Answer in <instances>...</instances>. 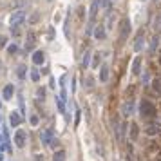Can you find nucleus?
I'll return each instance as SVG.
<instances>
[{"instance_id":"1","label":"nucleus","mask_w":161,"mask_h":161,"mask_svg":"<svg viewBox=\"0 0 161 161\" xmlns=\"http://www.w3.org/2000/svg\"><path fill=\"white\" fill-rule=\"evenodd\" d=\"M140 112H141V116L143 118H154L156 116V107L152 105L150 101H141V105H140Z\"/></svg>"},{"instance_id":"2","label":"nucleus","mask_w":161,"mask_h":161,"mask_svg":"<svg viewBox=\"0 0 161 161\" xmlns=\"http://www.w3.org/2000/svg\"><path fill=\"white\" fill-rule=\"evenodd\" d=\"M129 34H130V22L127 18H123L119 22V42H123Z\"/></svg>"},{"instance_id":"3","label":"nucleus","mask_w":161,"mask_h":161,"mask_svg":"<svg viewBox=\"0 0 161 161\" xmlns=\"http://www.w3.org/2000/svg\"><path fill=\"white\" fill-rule=\"evenodd\" d=\"M24 18H25V15L22 13V11H16V13H13L9 18V25L11 27H18L22 22H24Z\"/></svg>"},{"instance_id":"4","label":"nucleus","mask_w":161,"mask_h":161,"mask_svg":"<svg viewBox=\"0 0 161 161\" xmlns=\"http://www.w3.org/2000/svg\"><path fill=\"white\" fill-rule=\"evenodd\" d=\"M15 145L16 147H25V130H16L15 134Z\"/></svg>"},{"instance_id":"5","label":"nucleus","mask_w":161,"mask_h":161,"mask_svg":"<svg viewBox=\"0 0 161 161\" xmlns=\"http://www.w3.org/2000/svg\"><path fill=\"white\" fill-rule=\"evenodd\" d=\"M43 60H45V54H43L42 51H34V53H33V62H34V65H42Z\"/></svg>"},{"instance_id":"6","label":"nucleus","mask_w":161,"mask_h":161,"mask_svg":"<svg viewBox=\"0 0 161 161\" xmlns=\"http://www.w3.org/2000/svg\"><path fill=\"white\" fill-rule=\"evenodd\" d=\"M9 121H11V125H13V127H18V125L22 123V116L18 114V112H11Z\"/></svg>"},{"instance_id":"7","label":"nucleus","mask_w":161,"mask_h":161,"mask_svg":"<svg viewBox=\"0 0 161 161\" xmlns=\"http://www.w3.org/2000/svg\"><path fill=\"white\" fill-rule=\"evenodd\" d=\"M13 94H15V85L7 83V85L4 87V100H11Z\"/></svg>"},{"instance_id":"8","label":"nucleus","mask_w":161,"mask_h":161,"mask_svg":"<svg viewBox=\"0 0 161 161\" xmlns=\"http://www.w3.org/2000/svg\"><path fill=\"white\" fill-rule=\"evenodd\" d=\"M101 6V0H94L92 2V6H91V22H94V18H96V9Z\"/></svg>"},{"instance_id":"9","label":"nucleus","mask_w":161,"mask_h":161,"mask_svg":"<svg viewBox=\"0 0 161 161\" xmlns=\"http://www.w3.org/2000/svg\"><path fill=\"white\" fill-rule=\"evenodd\" d=\"M100 80H101V82H107V80H109V65L107 64L101 65V71H100Z\"/></svg>"},{"instance_id":"10","label":"nucleus","mask_w":161,"mask_h":161,"mask_svg":"<svg viewBox=\"0 0 161 161\" xmlns=\"http://www.w3.org/2000/svg\"><path fill=\"white\" fill-rule=\"evenodd\" d=\"M33 45H34V33L29 31V33H27V43H25V51H31Z\"/></svg>"},{"instance_id":"11","label":"nucleus","mask_w":161,"mask_h":161,"mask_svg":"<svg viewBox=\"0 0 161 161\" xmlns=\"http://www.w3.org/2000/svg\"><path fill=\"white\" fill-rule=\"evenodd\" d=\"M132 110H134V101H127L123 105V114L125 116H132Z\"/></svg>"},{"instance_id":"12","label":"nucleus","mask_w":161,"mask_h":161,"mask_svg":"<svg viewBox=\"0 0 161 161\" xmlns=\"http://www.w3.org/2000/svg\"><path fill=\"white\" fill-rule=\"evenodd\" d=\"M130 140H138V134H140V130H138V125L136 123H132L130 125Z\"/></svg>"},{"instance_id":"13","label":"nucleus","mask_w":161,"mask_h":161,"mask_svg":"<svg viewBox=\"0 0 161 161\" xmlns=\"http://www.w3.org/2000/svg\"><path fill=\"white\" fill-rule=\"evenodd\" d=\"M141 47H143V33H140V34H138V38H136L134 51H141Z\"/></svg>"},{"instance_id":"14","label":"nucleus","mask_w":161,"mask_h":161,"mask_svg":"<svg viewBox=\"0 0 161 161\" xmlns=\"http://www.w3.org/2000/svg\"><path fill=\"white\" fill-rule=\"evenodd\" d=\"M94 36L100 38V40H103V38H105V31H103V27H101V25L94 27Z\"/></svg>"},{"instance_id":"15","label":"nucleus","mask_w":161,"mask_h":161,"mask_svg":"<svg viewBox=\"0 0 161 161\" xmlns=\"http://www.w3.org/2000/svg\"><path fill=\"white\" fill-rule=\"evenodd\" d=\"M140 67H141V58H136L134 64H132V73L134 74H140Z\"/></svg>"},{"instance_id":"16","label":"nucleus","mask_w":161,"mask_h":161,"mask_svg":"<svg viewBox=\"0 0 161 161\" xmlns=\"http://www.w3.org/2000/svg\"><path fill=\"white\" fill-rule=\"evenodd\" d=\"M53 161H65V150H58V152H54Z\"/></svg>"},{"instance_id":"17","label":"nucleus","mask_w":161,"mask_h":161,"mask_svg":"<svg viewBox=\"0 0 161 161\" xmlns=\"http://www.w3.org/2000/svg\"><path fill=\"white\" fill-rule=\"evenodd\" d=\"M16 71H18V78L24 80V78H25V73H27V67L22 64V65H18V69H16Z\"/></svg>"},{"instance_id":"18","label":"nucleus","mask_w":161,"mask_h":161,"mask_svg":"<svg viewBox=\"0 0 161 161\" xmlns=\"http://www.w3.org/2000/svg\"><path fill=\"white\" fill-rule=\"evenodd\" d=\"M56 103H58V109H60V112H64L65 110V100L62 96H58L56 98Z\"/></svg>"},{"instance_id":"19","label":"nucleus","mask_w":161,"mask_h":161,"mask_svg":"<svg viewBox=\"0 0 161 161\" xmlns=\"http://www.w3.org/2000/svg\"><path fill=\"white\" fill-rule=\"evenodd\" d=\"M42 140H43V143H45V145H51V132H49V130H45V132H43Z\"/></svg>"},{"instance_id":"20","label":"nucleus","mask_w":161,"mask_h":161,"mask_svg":"<svg viewBox=\"0 0 161 161\" xmlns=\"http://www.w3.org/2000/svg\"><path fill=\"white\" fill-rule=\"evenodd\" d=\"M89 58H91V53L87 51V53L83 54V62H82V69H85L87 65H89Z\"/></svg>"},{"instance_id":"21","label":"nucleus","mask_w":161,"mask_h":161,"mask_svg":"<svg viewBox=\"0 0 161 161\" xmlns=\"http://www.w3.org/2000/svg\"><path fill=\"white\" fill-rule=\"evenodd\" d=\"M31 80L33 82H38V80H40V73H38L36 69H33L31 71Z\"/></svg>"},{"instance_id":"22","label":"nucleus","mask_w":161,"mask_h":161,"mask_svg":"<svg viewBox=\"0 0 161 161\" xmlns=\"http://www.w3.org/2000/svg\"><path fill=\"white\" fill-rule=\"evenodd\" d=\"M158 127H156V125H150V127H149V129H147V134H150V136H154V134H158Z\"/></svg>"},{"instance_id":"23","label":"nucleus","mask_w":161,"mask_h":161,"mask_svg":"<svg viewBox=\"0 0 161 161\" xmlns=\"http://www.w3.org/2000/svg\"><path fill=\"white\" fill-rule=\"evenodd\" d=\"M38 18H40V13H33V16L29 18V22H31V24H36Z\"/></svg>"},{"instance_id":"24","label":"nucleus","mask_w":161,"mask_h":161,"mask_svg":"<svg viewBox=\"0 0 161 161\" xmlns=\"http://www.w3.org/2000/svg\"><path fill=\"white\" fill-rule=\"evenodd\" d=\"M100 60H101V54H100V53H98V54H94V62H92V65H94V67H98Z\"/></svg>"},{"instance_id":"25","label":"nucleus","mask_w":161,"mask_h":161,"mask_svg":"<svg viewBox=\"0 0 161 161\" xmlns=\"http://www.w3.org/2000/svg\"><path fill=\"white\" fill-rule=\"evenodd\" d=\"M154 89H156L158 92H161V83L159 82H154Z\"/></svg>"},{"instance_id":"26","label":"nucleus","mask_w":161,"mask_h":161,"mask_svg":"<svg viewBox=\"0 0 161 161\" xmlns=\"http://www.w3.org/2000/svg\"><path fill=\"white\" fill-rule=\"evenodd\" d=\"M6 42H7V38H6V36H0V47H4Z\"/></svg>"},{"instance_id":"27","label":"nucleus","mask_w":161,"mask_h":161,"mask_svg":"<svg viewBox=\"0 0 161 161\" xmlns=\"http://www.w3.org/2000/svg\"><path fill=\"white\" fill-rule=\"evenodd\" d=\"M9 53H16V45H9V49H7Z\"/></svg>"},{"instance_id":"28","label":"nucleus","mask_w":161,"mask_h":161,"mask_svg":"<svg viewBox=\"0 0 161 161\" xmlns=\"http://www.w3.org/2000/svg\"><path fill=\"white\" fill-rule=\"evenodd\" d=\"M109 4H110V0H101V6H103V7H107Z\"/></svg>"},{"instance_id":"29","label":"nucleus","mask_w":161,"mask_h":161,"mask_svg":"<svg viewBox=\"0 0 161 161\" xmlns=\"http://www.w3.org/2000/svg\"><path fill=\"white\" fill-rule=\"evenodd\" d=\"M31 123H33V125H36V123H38V118H36V116H33V118H31Z\"/></svg>"}]
</instances>
